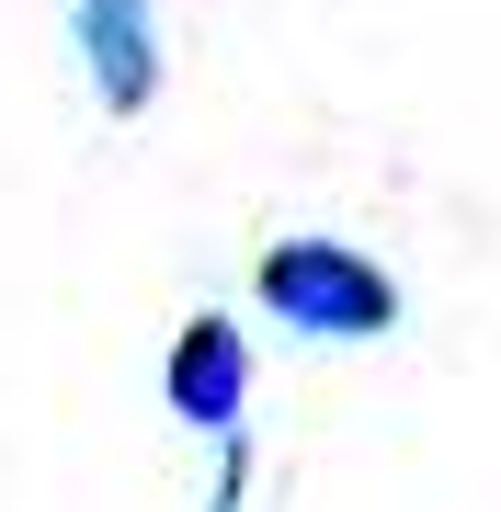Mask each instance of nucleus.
<instances>
[{
  "mask_svg": "<svg viewBox=\"0 0 501 512\" xmlns=\"http://www.w3.org/2000/svg\"><path fill=\"white\" fill-rule=\"evenodd\" d=\"M251 296L285 330H308V342H376V330L399 319L388 262H365L353 239H274V251L251 262Z\"/></svg>",
  "mask_w": 501,
  "mask_h": 512,
  "instance_id": "f257e3e1",
  "label": "nucleus"
},
{
  "mask_svg": "<svg viewBox=\"0 0 501 512\" xmlns=\"http://www.w3.org/2000/svg\"><path fill=\"white\" fill-rule=\"evenodd\" d=\"M171 410L194 421V433H240V410H251V342H240V319H183L171 330Z\"/></svg>",
  "mask_w": 501,
  "mask_h": 512,
  "instance_id": "f03ea898",
  "label": "nucleus"
},
{
  "mask_svg": "<svg viewBox=\"0 0 501 512\" xmlns=\"http://www.w3.org/2000/svg\"><path fill=\"white\" fill-rule=\"evenodd\" d=\"M80 69H92L103 114L160 103V12L149 0H80Z\"/></svg>",
  "mask_w": 501,
  "mask_h": 512,
  "instance_id": "7ed1b4c3",
  "label": "nucleus"
}]
</instances>
